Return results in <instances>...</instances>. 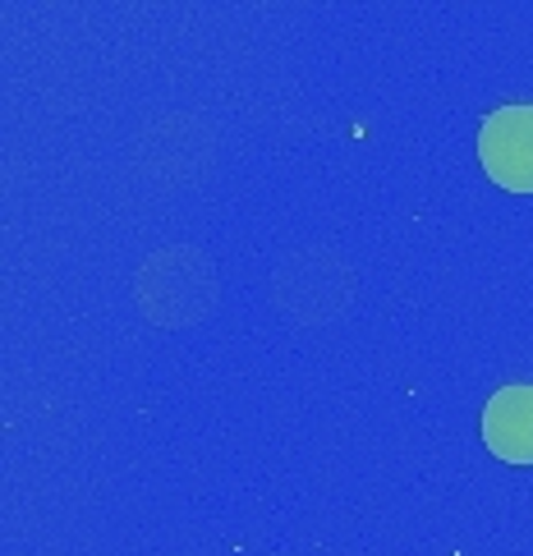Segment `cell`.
Returning a JSON list of instances; mask_svg holds the SVG:
<instances>
[{"label":"cell","mask_w":533,"mask_h":556,"mask_svg":"<svg viewBox=\"0 0 533 556\" xmlns=\"http://www.w3.org/2000/svg\"><path fill=\"white\" fill-rule=\"evenodd\" d=\"M479 156L502 189L533 193V102L492 111L479 125Z\"/></svg>","instance_id":"6da1fadb"},{"label":"cell","mask_w":533,"mask_h":556,"mask_svg":"<svg viewBox=\"0 0 533 556\" xmlns=\"http://www.w3.org/2000/svg\"><path fill=\"white\" fill-rule=\"evenodd\" d=\"M483 442L506 465H533V387H502L483 409Z\"/></svg>","instance_id":"7a4b0ae2"}]
</instances>
